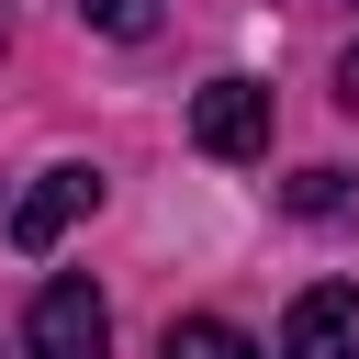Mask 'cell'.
I'll use <instances>...</instances> for the list:
<instances>
[{
	"label": "cell",
	"mask_w": 359,
	"mask_h": 359,
	"mask_svg": "<svg viewBox=\"0 0 359 359\" xmlns=\"http://www.w3.org/2000/svg\"><path fill=\"white\" fill-rule=\"evenodd\" d=\"M79 213H101V168H90V157H56V168H34L22 202H0V236H11L22 258H56V236H67Z\"/></svg>",
	"instance_id": "1"
},
{
	"label": "cell",
	"mask_w": 359,
	"mask_h": 359,
	"mask_svg": "<svg viewBox=\"0 0 359 359\" xmlns=\"http://www.w3.org/2000/svg\"><path fill=\"white\" fill-rule=\"evenodd\" d=\"M22 359H112V303L90 280H45L22 314Z\"/></svg>",
	"instance_id": "2"
},
{
	"label": "cell",
	"mask_w": 359,
	"mask_h": 359,
	"mask_svg": "<svg viewBox=\"0 0 359 359\" xmlns=\"http://www.w3.org/2000/svg\"><path fill=\"white\" fill-rule=\"evenodd\" d=\"M191 146H202V157H258V146H269V90H258V79H202Z\"/></svg>",
	"instance_id": "3"
},
{
	"label": "cell",
	"mask_w": 359,
	"mask_h": 359,
	"mask_svg": "<svg viewBox=\"0 0 359 359\" xmlns=\"http://www.w3.org/2000/svg\"><path fill=\"white\" fill-rule=\"evenodd\" d=\"M280 359H359V280H314L280 314Z\"/></svg>",
	"instance_id": "4"
},
{
	"label": "cell",
	"mask_w": 359,
	"mask_h": 359,
	"mask_svg": "<svg viewBox=\"0 0 359 359\" xmlns=\"http://www.w3.org/2000/svg\"><path fill=\"white\" fill-rule=\"evenodd\" d=\"M280 202H292L303 224H348V213H359V180H348V168H303V180H280Z\"/></svg>",
	"instance_id": "5"
},
{
	"label": "cell",
	"mask_w": 359,
	"mask_h": 359,
	"mask_svg": "<svg viewBox=\"0 0 359 359\" xmlns=\"http://www.w3.org/2000/svg\"><path fill=\"white\" fill-rule=\"evenodd\" d=\"M168 359H258V348H247L224 314H180V325H168Z\"/></svg>",
	"instance_id": "6"
},
{
	"label": "cell",
	"mask_w": 359,
	"mask_h": 359,
	"mask_svg": "<svg viewBox=\"0 0 359 359\" xmlns=\"http://www.w3.org/2000/svg\"><path fill=\"white\" fill-rule=\"evenodd\" d=\"M79 22H101V34H146L157 0H79Z\"/></svg>",
	"instance_id": "7"
},
{
	"label": "cell",
	"mask_w": 359,
	"mask_h": 359,
	"mask_svg": "<svg viewBox=\"0 0 359 359\" xmlns=\"http://www.w3.org/2000/svg\"><path fill=\"white\" fill-rule=\"evenodd\" d=\"M337 101H348V112H359V45H348V56H337Z\"/></svg>",
	"instance_id": "8"
}]
</instances>
